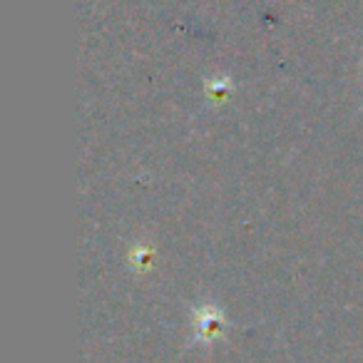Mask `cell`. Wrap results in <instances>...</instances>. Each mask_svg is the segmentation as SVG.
Instances as JSON below:
<instances>
[{
	"instance_id": "obj_1",
	"label": "cell",
	"mask_w": 363,
	"mask_h": 363,
	"mask_svg": "<svg viewBox=\"0 0 363 363\" xmlns=\"http://www.w3.org/2000/svg\"><path fill=\"white\" fill-rule=\"evenodd\" d=\"M192 326H194V343H204L207 346V343H214L224 336L229 321L222 308H217L214 303H202L199 308H194Z\"/></svg>"
},
{
	"instance_id": "obj_2",
	"label": "cell",
	"mask_w": 363,
	"mask_h": 363,
	"mask_svg": "<svg viewBox=\"0 0 363 363\" xmlns=\"http://www.w3.org/2000/svg\"><path fill=\"white\" fill-rule=\"evenodd\" d=\"M232 87V82H229L227 75L222 77H214V80L207 82V97L212 102H224V95H227V90Z\"/></svg>"
}]
</instances>
